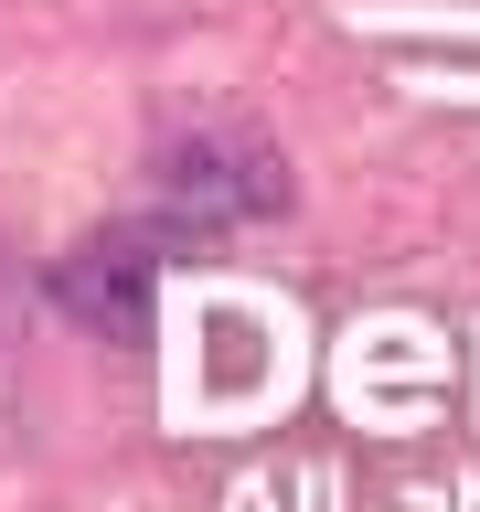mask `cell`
<instances>
[{
    "label": "cell",
    "instance_id": "cell-1",
    "mask_svg": "<svg viewBox=\"0 0 480 512\" xmlns=\"http://www.w3.org/2000/svg\"><path fill=\"white\" fill-rule=\"evenodd\" d=\"M160 203H171V235H224V224L278 214L288 182H278V160L256 150V139L203 128V139H171L160 150Z\"/></svg>",
    "mask_w": 480,
    "mask_h": 512
},
{
    "label": "cell",
    "instance_id": "cell-2",
    "mask_svg": "<svg viewBox=\"0 0 480 512\" xmlns=\"http://www.w3.org/2000/svg\"><path fill=\"white\" fill-rule=\"evenodd\" d=\"M150 288H160V235H96V246L64 256L54 299L86 331H118V342H139L150 331Z\"/></svg>",
    "mask_w": 480,
    "mask_h": 512
}]
</instances>
